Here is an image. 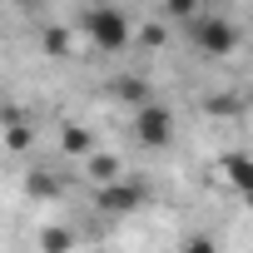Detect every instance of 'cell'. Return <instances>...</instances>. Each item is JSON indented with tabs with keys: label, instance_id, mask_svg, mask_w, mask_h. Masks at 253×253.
Wrapping results in <instances>:
<instances>
[{
	"label": "cell",
	"instance_id": "6da1fadb",
	"mask_svg": "<svg viewBox=\"0 0 253 253\" xmlns=\"http://www.w3.org/2000/svg\"><path fill=\"white\" fill-rule=\"evenodd\" d=\"M80 30L94 50H124V40H129V20L119 5H89L80 15Z\"/></svg>",
	"mask_w": 253,
	"mask_h": 253
},
{
	"label": "cell",
	"instance_id": "7a4b0ae2",
	"mask_svg": "<svg viewBox=\"0 0 253 253\" xmlns=\"http://www.w3.org/2000/svg\"><path fill=\"white\" fill-rule=\"evenodd\" d=\"M189 40H194L204 55H233V50H238V30H233L223 15H204V10L189 20Z\"/></svg>",
	"mask_w": 253,
	"mask_h": 253
},
{
	"label": "cell",
	"instance_id": "3957f363",
	"mask_svg": "<svg viewBox=\"0 0 253 253\" xmlns=\"http://www.w3.org/2000/svg\"><path fill=\"white\" fill-rule=\"evenodd\" d=\"M134 129H139L144 144H169V139H174V114L149 99V104H139V114H134Z\"/></svg>",
	"mask_w": 253,
	"mask_h": 253
},
{
	"label": "cell",
	"instance_id": "277c9868",
	"mask_svg": "<svg viewBox=\"0 0 253 253\" xmlns=\"http://www.w3.org/2000/svg\"><path fill=\"white\" fill-rule=\"evenodd\" d=\"M223 169H228V179L243 189V199L253 204V159H243V154H228V159H223Z\"/></svg>",
	"mask_w": 253,
	"mask_h": 253
},
{
	"label": "cell",
	"instance_id": "5b68a950",
	"mask_svg": "<svg viewBox=\"0 0 253 253\" xmlns=\"http://www.w3.org/2000/svg\"><path fill=\"white\" fill-rule=\"evenodd\" d=\"M169 10H174L179 20H194V15H199V0H169Z\"/></svg>",
	"mask_w": 253,
	"mask_h": 253
},
{
	"label": "cell",
	"instance_id": "8992f818",
	"mask_svg": "<svg viewBox=\"0 0 253 253\" xmlns=\"http://www.w3.org/2000/svg\"><path fill=\"white\" fill-rule=\"evenodd\" d=\"M65 144H70V154H89V134H84V129H80V134L70 129V134H65Z\"/></svg>",
	"mask_w": 253,
	"mask_h": 253
},
{
	"label": "cell",
	"instance_id": "52a82bcc",
	"mask_svg": "<svg viewBox=\"0 0 253 253\" xmlns=\"http://www.w3.org/2000/svg\"><path fill=\"white\" fill-rule=\"evenodd\" d=\"M184 253H213V248H209V243H199V238H194V243H189V248H184Z\"/></svg>",
	"mask_w": 253,
	"mask_h": 253
}]
</instances>
